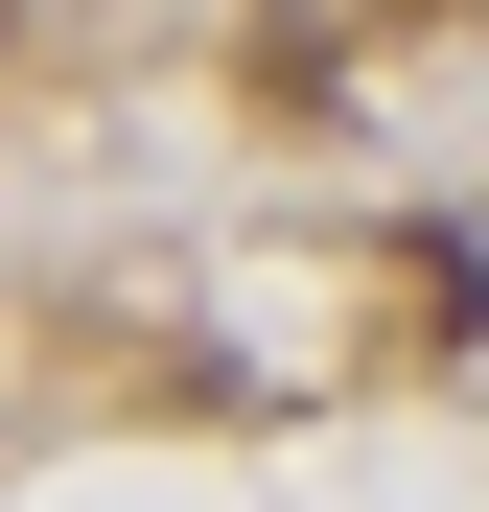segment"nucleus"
Instances as JSON below:
<instances>
[{
	"mask_svg": "<svg viewBox=\"0 0 489 512\" xmlns=\"http://www.w3.org/2000/svg\"><path fill=\"white\" fill-rule=\"evenodd\" d=\"M396 24H489V0H396Z\"/></svg>",
	"mask_w": 489,
	"mask_h": 512,
	"instance_id": "obj_1",
	"label": "nucleus"
}]
</instances>
